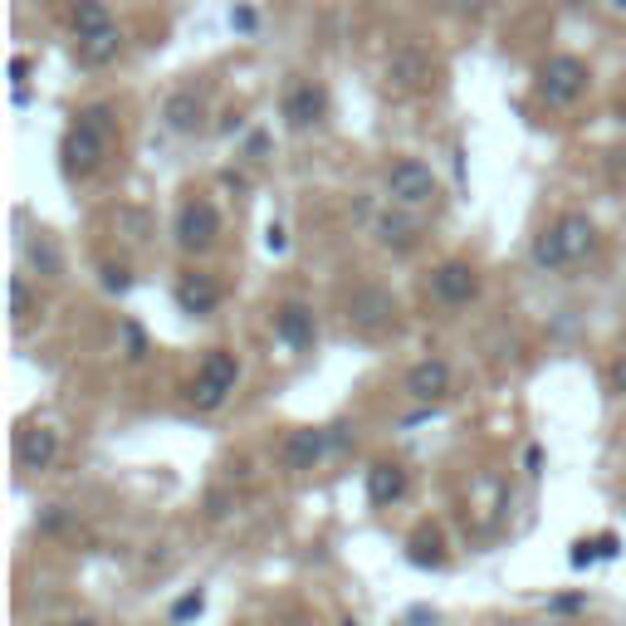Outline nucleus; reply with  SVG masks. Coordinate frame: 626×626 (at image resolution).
<instances>
[{"instance_id": "17", "label": "nucleus", "mask_w": 626, "mask_h": 626, "mask_svg": "<svg viewBox=\"0 0 626 626\" xmlns=\"http://www.w3.org/2000/svg\"><path fill=\"white\" fill-rule=\"evenodd\" d=\"M401 494H406V470L391 465V460H377L367 470V499L372 504H397Z\"/></svg>"}, {"instance_id": "28", "label": "nucleus", "mask_w": 626, "mask_h": 626, "mask_svg": "<svg viewBox=\"0 0 626 626\" xmlns=\"http://www.w3.org/2000/svg\"><path fill=\"white\" fill-rule=\"evenodd\" d=\"M264 245H270V254H279L284 245H289L284 240V225H270V230H264Z\"/></svg>"}, {"instance_id": "12", "label": "nucleus", "mask_w": 626, "mask_h": 626, "mask_svg": "<svg viewBox=\"0 0 626 626\" xmlns=\"http://www.w3.org/2000/svg\"><path fill=\"white\" fill-rule=\"evenodd\" d=\"M328 446H333L328 430L303 426V430H289V440H284L279 460H284V470H313V465L323 460V450H328Z\"/></svg>"}, {"instance_id": "23", "label": "nucleus", "mask_w": 626, "mask_h": 626, "mask_svg": "<svg viewBox=\"0 0 626 626\" xmlns=\"http://www.w3.org/2000/svg\"><path fill=\"white\" fill-rule=\"evenodd\" d=\"M10 309H15V328H25V323L35 318V293H29L25 274H15V279H10Z\"/></svg>"}, {"instance_id": "22", "label": "nucleus", "mask_w": 626, "mask_h": 626, "mask_svg": "<svg viewBox=\"0 0 626 626\" xmlns=\"http://www.w3.org/2000/svg\"><path fill=\"white\" fill-rule=\"evenodd\" d=\"M411 563H416V567H436L440 563V534H436V528H426V524H421L416 528V534H411Z\"/></svg>"}, {"instance_id": "7", "label": "nucleus", "mask_w": 626, "mask_h": 626, "mask_svg": "<svg viewBox=\"0 0 626 626\" xmlns=\"http://www.w3.org/2000/svg\"><path fill=\"white\" fill-rule=\"evenodd\" d=\"M279 113L293 133H309V127L323 123V113H328V93H323V84H313V78H299V84H289Z\"/></svg>"}, {"instance_id": "10", "label": "nucleus", "mask_w": 626, "mask_h": 626, "mask_svg": "<svg viewBox=\"0 0 626 626\" xmlns=\"http://www.w3.org/2000/svg\"><path fill=\"white\" fill-rule=\"evenodd\" d=\"M59 455V430L49 426H25L15 430V465L29 470V475H39V470H49Z\"/></svg>"}, {"instance_id": "30", "label": "nucleus", "mask_w": 626, "mask_h": 626, "mask_svg": "<svg viewBox=\"0 0 626 626\" xmlns=\"http://www.w3.org/2000/svg\"><path fill=\"white\" fill-rule=\"evenodd\" d=\"M577 606H583V597H558L553 612H577Z\"/></svg>"}, {"instance_id": "5", "label": "nucleus", "mask_w": 626, "mask_h": 626, "mask_svg": "<svg viewBox=\"0 0 626 626\" xmlns=\"http://www.w3.org/2000/svg\"><path fill=\"white\" fill-rule=\"evenodd\" d=\"M172 235H176V250L181 254H205L215 245V235H221V211H215L211 201H201V196H191V201H181V211H176Z\"/></svg>"}, {"instance_id": "35", "label": "nucleus", "mask_w": 626, "mask_h": 626, "mask_svg": "<svg viewBox=\"0 0 626 626\" xmlns=\"http://www.w3.org/2000/svg\"><path fill=\"white\" fill-rule=\"evenodd\" d=\"M616 10H626V0H616Z\"/></svg>"}, {"instance_id": "6", "label": "nucleus", "mask_w": 626, "mask_h": 626, "mask_svg": "<svg viewBox=\"0 0 626 626\" xmlns=\"http://www.w3.org/2000/svg\"><path fill=\"white\" fill-rule=\"evenodd\" d=\"M587 78L592 74H587V64L577 54H553L543 68H538V88H543V98L558 108L577 103V98L587 93Z\"/></svg>"}, {"instance_id": "32", "label": "nucleus", "mask_w": 626, "mask_h": 626, "mask_svg": "<svg viewBox=\"0 0 626 626\" xmlns=\"http://www.w3.org/2000/svg\"><path fill=\"white\" fill-rule=\"evenodd\" d=\"M524 465H528V470H538V465H543V450H538V446H528V455H524Z\"/></svg>"}, {"instance_id": "9", "label": "nucleus", "mask_w": 626, "mask_h": 626, "mask_svg": "<svg viewBox=\"0 0 626 626\" xmlns=\"http://www.w3.org/2000/svg\"><path fill=\"white\" fill-rule=\"evenodd\" d=\"M430 293H436L440 303H470L479 293V274H475V264H465V260H446L436 274H430Z\"/></svg>"}, {"instance_id": "11", "label": "nucleus", "mask_w": 626, "mask_h": 626, "mask_svg": "<svg viewBox=\"0 0 626 626\" xmlns=\"http://www.w3.org/2000/svg\"><path fill=\"white\" fill-rule=\"evenodd\" d=\"M162 123L172 127V133H181V137H196L205 127V98L196 93V88H176V93H166Z\"/></svg>"}, {"instance_id": "2", "label": "nucleus", "mask_w": 626, "mask_h": 626, "mask_svg": "<svg viewBox=\"0 0 626 626\" xmlns=\"http://www.w3.org/2000/svg\"><path fill=\"white\" fill-rule=\"evenodd\" d=\"M592 245H597L592 215L567 211V215H558V221L534 240V264H538V270H548V274L573 270V264H583L587 254H592Z\"/></svg>"}, {"instance_id": "27", "label": "nucleus", "mask_w": 626, "mask_h": 626, "mask_svg": "<svg viewBox=\"0 0 626 626\" xmlns=\"http://www.w3.org/2000/svg\"><path fill=\"white\" fill-rule=\"evenodd\" d=\"M123 333H127V358H133V362H137V358H147V338H142V328H137V323H127Z\"/></svg>"}, {"instance_id": "14", "label": "nucleus", "mask_w": 626, "mask_h": 626, "mask_svg": "<svg viewBox=\"0 0 626 626\" xmlns=\"http://www.w3.org/2000/svg\"><path fill=\"white\" fill-rule=\"evenodd\" d=\"M117 54H123V35H117V25L98 29V35H74V59L84 68H103V64H113Z\"/></svg>"}, {"instance_id": "20", "label": "nucleus", "mask_w": 626, "mask_h": 626, "mask_svg": "<svg viewBox=\"0 0 626 626\" xmlns=\"http://www.w3.org/2000/svg\"><path fill=\"white\" fill-rule=\"evenodd\" d=\"M372 230H377V240L391 245V250H411V245H416V225H411L406 215H381Z\"/></svg>"}, {"instance_id": "21", "label": "nucleus", "mask_w": 626, "mask_h": 626, "mask_svg": "<svg viewBox=\"0 0 626 626\" xmlns=\"http://www.w3.org/2000/svg\"><path fill=\"white\" fill-rule=\"evenodd\" d=\"M98 29H113L108 5L103 0H78L74 5V35H98Z\"/></svg>"}, {"instance_id": "15", "label": "nucleus", "mask_w": 626, "mask_h": 626, "mask_svg": "<svg viewBox=\"0 0 626 626\" xmlns=\"http://www.w3.org/2000/svg\"><path fill=\"white\" fill-rule=\"evenodd\" d=\"M274 333H279L289 348H313V338H318L313 309H303V303H284V309L274 313Z\"/></svg>"}, {"instance_id": "24", "label": "nucleus", "mask_w": 626, "mask_h": 626, "mask_svg": "<svg viewBox=\"0 0 626 626\" xmlns=\"http://www.w3.org/2000/svg\"><path fill=\"white\" fill-rule=\"evenodd\" d=\"M103 289L108 293H127V289H133V274H127L123 264H103Z\"/></svg>"}, {"instance_id": "36", "label": "nucleus", "mask_w": 626, "mask_h": 626, "mask_svg": "<svg viewBox=\"0 0 626 626\" xmlns=\"http://www.w3.org/2000/svg\"><path fill=\"white\" fill-rule=\"evenodd\" d=\"M342 626H358V622H342Z\"/></svg>"}, {"instance_id": "8", "label": "nucleus", "mask_w": 626, "mask_h": 626, "mask_svg": "<svg viewBox=\"0 0 626 626\" xmlns=\"http://www.w3.org/2000/svg\"><path fill=\"white\" fill-rule=\"evenodd\" d=\"M430 74H436V59H430L421 45H401L397 54L387 59V84L401 88V93H416V88H426Z\"/></svg>"}, {"instance_id": "31", "label": "nucleus", "mask_w": 626, "mask_h": 626, "mask_svg": "<svg viewBox=\"0 0 626 626\" xmlns=\"http://www.w3.org/2000/svg\"><path fill=\"white\" fill-rule=\"evenodd\" d=\"M10 74H15V84H25V74H29V59H15V64H10Z\"/></svg>"}, {"instance_id": "26", "label": "nucleus", "mask_w": 626, "mask_h": 626, "mask_svg": "<svg viewBox=\"0 0 626 626\" xmlns=\"http://www.w3.org/2000/svg\"><path fill=\"white\" fill-rule=\"evenodd\" d=\"M597 553H602V538H597V543H587V538H583V543H573V553H567V563H573V567H587Z\"/></svg>"}, {"instance_id": "1", "label": "nucleus", "mask_w": 626, "mask_h": 626, "mask_svg": "<svg viewBox=\"0 0 626 626\" xmlns=\"http://www.w3.org/2000/svg\"><path fill=\"white\" fill-rule=\"evenodd\" d=\"M113 133H117V117L108 103H88L74 113L64 142H59V156H64V172L68 176H93L98 166L108 162L113 152Z\"/></svg>"}, {"instance_id": "3", "label": "nucleus", "mask_w": 626, "mask_h": 626, "mask_svg": "<svg viewBox=\"0 0 626 626\" xmlns=\"http://www.w3.org/2000/svg\"><path fill=\"white\" fill-rule=\"evenodd\" d=\"M387 196H391V205H401V211H421V205H430L440 196V181L426 162L401 156V162L387 166Z\"/></svg>"}, {"instance_id": "25", "label": "nucleus", "mask_w": 626, "mask_h": 626, "mask_svg": "<svg viewBox=\"0 0 626 626\" xmlns=\"http://www.w3.org/2000/svg\"><path fill=\"white\" fill-rule=\"evenodd\" d=\"M205 612V597L201 592H186L181 602L172 606V622H191V616H201Z\"/></svg>"}, {"instance_id": "19", "label": "nucleus", "mask_w": 626, "mask_h": 626, "mask_svg": "<svg viewBox=\"0 0 626 626\" xmlns=\"http://www.w3.org/2000/svg\"><path fill=\"white\" fill-rule=\"evenodd\" d=\"M25 260L35 264L45 279L64 274V260H59V250H54V240H49V235H29V240H25Z\"/></svg>"}, {"instance_id": "29", "label": "nucleus", "mask_w": 626, "mask_h": 626, "mask_svg": "<svg viewBox=\"0 0 626 626\" xmlns=\"http://www.w3.org/2000/svg\"><path fill=\"white\" fill-rule=\"evenodd\" d=\"M612 387H616V391H622V397H626V358H622V362H616V367H612Z\"/></svg>"}, {"instance_id": "13", "label": "nucleus", "mask_w": 626, "mask_h": 626, "mask_svg": "<svg viewBox=\"0 0 626 626\" xmlns=\"http://www.w3.org/2000/svg\"><path fill=\"white\" fill-rule=\"evenodd\" d=\"M406 391L416 401H440L450 391V367L440 358H421L416 367L406 372Z\"/></svg>"}, {"instance_id": "16", "label": "nucleus", "mask_w": 626, "mask_h": 626, "mask_svg": "<svg viewBox=\"0 0 626 626\" xmlns=\"http://www.w3.org/2000/svg\"><path fill=\"white\" fill-rule=\"evenodd\" d=\"M391 318H397V299H391L387 289H358L352 293V323H362V328H387Z\"/></svg>"}, {"instance_id": "4", "label": "nucleus", "mask_w": 626, "mask_h": 626, "mask_svg": "<svg viewBox=\"0 0 626 626\" xmlns=\"http://www.w3.org/2000/svg\"><path fill=\"white\" fill-rule=\"evenodd\" d=\"M235 381H240V362H235V352H225V348L205 352L201 367H196V381H191L196 411H215L235 391Z\"/></svg>"}, {"instance_id": "34", "label": "nucleus", "mask_w": 626, "mask_h": 626, "mask_svg": "<svg viewBox=\"0 0 626 626\" xmlns=\"http://www.w3.org/2000/svg\"><path fill=\"white\" fill-rule=\"evenodd\" d=\"M460 5H479V0H460Z\"/></svg>"}, {"instance_id": "18", "label": "nucleus", "mask_w": 626, "mask_h": 626, "mask_svg": "<svg viewBox=\"0 0 626 626\" xmlns=\"http://www.w3.org/2000/svg\"><path fill=\"white\" fill-rule=\"evenodd\" d=\"M176 303H181V313H211L215 303H221V289H215V279H205V274H181V284H176Z\"/></svg>"}, {"instance_id": "33", "label": "nucleus", "mask_w": 626, "mask_h": 626, "mask_svg": "<svg viewBox=\"0 0 626 626\" xmlns=\"http://www.w3.org/2000/svg\"><path fill=\"white\" fill-rule=\"evenodd\" d=\"M68 626H98V622H93V616H78V622H68Z\"/></svg>"}]
</instances>
